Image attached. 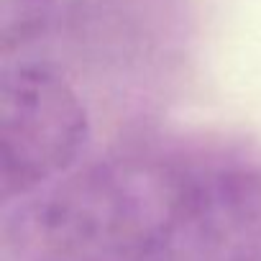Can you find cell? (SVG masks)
I'll list each match as a JSON object with an SVG mask.
<instances>
[{
  "label": "cell",
  "instance_id": "cell-1",
  "mask_svg": "<svg viewBox=\"0 0 261 261\" xmlns=\"http://www.w3.org/2000/svg\"><path fill=\"white\" fill-rule=\"evenodd\" d=\"M6 261H261V149L123 141L6 202Z\"/></svg>",
  "mask_w": 261,
  "mask_h": 261
},
{
  "label": "cell",
  "instance_id": "cell-2",
  "mask_svg": "<svg viewBox=\"0 0 261 261\" xmlns=\"http://www.w3.org/2000/svg\"><path fill=\"white\" fill-rule=\"evenodd\" d=\"M3 202L69 174L90 156L92 115L72 77L44 57H0Z\"/></svg>",
  "mask_w": 261,
  "mask_h": 261
}]
</instances>
